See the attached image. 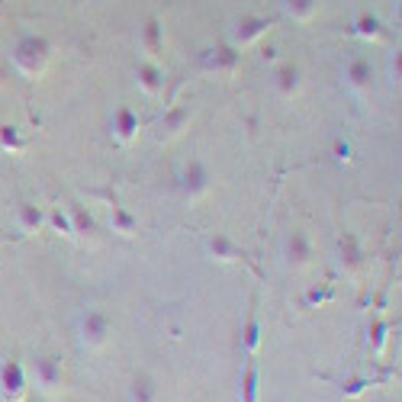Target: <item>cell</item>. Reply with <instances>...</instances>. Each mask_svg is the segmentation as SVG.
I'll return each instance as SVG.
<instances>
[{
    "label": "cell",
    "instance_id": "cell-3",
    "mask_svg": "<svg viewBox=\"0 0 402 402\" xmlns=\"http://www.w3.org/2000/svg\"><path fill=\"white\" fill-rule=\"evenodd\" d=\"M142 42L149 45L151 55L164 52V36H161V23L158 20H149V26H145V32H142Z\"/></svg>",
    "mask_w": 402,
    "mask_h": 402
},
{
    "label": "cell",
    "instance_id": "cell-7",
    "mask_svg": "<svg viewBox=\"0 0 402 402\" xmlns=\"http://www.w3.org/2000/svg\"><path fill=\"white\" fill-rule=\"evenodd\" d=\"M351 81H354V84H367V81H370V62L357 58V62L351 64Z\"/></svg>",
    "mask_w": 402,
    "mask_h": 402
},
{
    "label": "cell",
    "instance_id": "cell-8",
    "mask_svg": "<svg viewBox=\"0 0 402 402\" xmlns=\"http://www.w3.org/2000/svg\"><path fill=\"white\" fill-rule=\"evenodd\" d=\"M297 84H299V71H297V68H293V64L280 68V87H284L286 94H290V90H297Z\"/></svg>",
    "mask_w": 402,
    "mask_h": 402
},
{
    "label": "cell",
    "instance_id": "cell-11",
    "mask_svg": "<svg viewBox=\"0 0 402 402\" xmlns=\"http://www.w3.org/2000/svg\"><path fill=\"white\" fill-rule=\"evenodd\" d=\"M119 132H123V136H129V132H132V129H136V116H132V113H129V110H119Z\"/></svg>",
    "mask_w": 402,
    "mask_h": 402
},
{
    "label": "cell",
    "instance_id": "cell-5",
    "mask_svg": "<svg viewBox=\"0 0 402 402\" xmlns=\"http://www.w3.org/2000/svg\"><path fill=\"white\" fill-rule=\"evenodd\" d=\"M184 180H187V187H190L193 193H197V190H203V187H206V168L193 161L190 168H187V174H184Z\"/></svg>",
    "mask_w": 402,
    "mask_h": 402
},
{
    "label": "cell",
    "instance_id": "cell-6",
    "mask_svg": "<svg viewBox=\"0 0 402 402\" xmlns=\"http://www.w3.org/2000/svg\"><path fill=\"white\" fill-rule=\"evenodd\" d=\"M286 7H290L293 16L306 20V16H312V10H316V0H286Z\"/></svg>",
    "mask_w": 402,
    "mask_h": 402
},
{
    "label": "cell",
    "instance_id": "cell-12",
    "mask_svg": "<svg viewBox=\"0 0 402 402\" xmlns=\"http://www.w3.org/2000/svg\"><path fill=\"white\" fill-rule=\"evenodd\" d=\"M377 26H380L377 16H360V32L364 36H377Z\"/></svg>",
    "mask_w": 402,
    "mask_h": 402
},
{
    "label": "cell",
    "instance_id": "cell-1",
    "mask_svg": "<svg viewBox=\"0 0 402 402\" xmlns=\"http://www.w3.org/2000/svg\"><path fill=\"white\" fill-rule=\"evenodd\" d=\"M45 52H49V42L39 39V36H26V39H20V45H16V58H20V64H26V68H36V64L45 58Z\"/></svg>",
    "mask_w": 402,
    "mask_h": 402
},
{
    "label": "cell",
    "instance_id": "cell-13",
    "mask_svg": "<svg viewBox=\"0 0 402 402\" xmlns=\"http://www.w3.org/2000/svg\"><path fill=\"white\" fill-rule=\"evenodd\" d=\"M23 216H26V225H39V212H36V210H29V206H26V210H23Z\"/></svg>",
    "mask_w": 402,
    "mask_h": 402
},
{
    "label": "cell",
    "instance_id": "cell-2",
    "mask_svg": "<svg viewBox=\"0 0 402 402\" xmlns=\"http://www.w3.org/2000/svg\"><path fill=\"white\" fill-rule=\"evenodd\" d=\"M106 328H110V322H106L103 312H87V318H84V338H90V341H103Z\"/></svg>",
    "mask_w": 402,
    "mask_h": 402
},
{
    "label": "cell",
    "instance_id": "cell-10",
    "mask_svg": "<svg viewBox=\"0 0 402 402\" xmlns=\"http://www.w3.org/2000/svg\"><path fill=\"white\" fill-rule=\"evenodd\" d=\"M158 77H161V75H158V68H151V64H145V68H142V84L149 87V90H155V87L161 84Z\"/></svg>",
    "mask_w": 402,
    "mask_h": 402
},
{
    "label": "cell",
    "instance_id": "cell-9",
    "mask_svg": "<svg viewBox=\"0 0 402 402\" xmlns=\"http://www.w3.org/2000/svg\"><path fill=\"white\" fill-rule=\"evenodd\" d=\"M290 254H297V261H306L309 257V244H306V235H293L290 238Z\"/></svg>",
    "mask_w": 402,
    "mask_h": 402
},
{
    "label": "cell",
    "instance_id": "cell-4",
    "mask_svg": "<svg viewBox=\"0 0 402 402\" xmlns=\"http://www.w3.org/2000/svg\"><path fill=\"white\" fill-rule=\"evenodd\" d=\"M267 26H271V20H264V16H244V20L238 23V39L248 42V39H254L257 32H264Z\"/></svg>",
    "mask_w": 402,
    "mask_h": 402
}]
</instances>
